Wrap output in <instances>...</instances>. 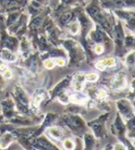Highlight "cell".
Wrapping results in <instances>:
<instances>
[{
	"label": "cell",
	"mask_w": 135,
	"mask_h": 150,
	"mask_svg": "<svg viewBox=\"0 0 135 150\" xmlns=\"http://www.w3.org/2000/svg\"><path fill=\"white\" fill-rule=\"evenodd\" d=\"M15 43H16L15 40L9 38V39L8 40V42H7V45H8V47H9V48H13V47H15V45H16Z\"/></svg>",
	"instance_id": "obj_28"
},
{
	"label": "cell",
	"mask_w": 135,
	"mask_h": 150,
	"mask_svg": "<svg viewBox=\"0 0 135 150\" xmlns=\"http://www.w3.org/2000/svg\"><path fill=\"white\" fill-rule=\"evenodd\" d=\"M34 1H36V2H39L40 4L44 5V4H45V3H46V1H47V0H34Z\"/></svg>",
	"instance_id": "obj_37"
},
{
	"label": "cell",
	"mask_w": 135,
	"mask_h": 150,
	"mask_svg": "<svg viewBox=\"0 0 135 150\" xmlns=\"http://www.w3.org/2000/svg\"><path fill=\"white\" fill-rule=\"evenodd\" d=\"M11 76H12V72H11V71L8 70V71H6L4 72V78H6V79H9Z\"/></svg>",
	"instance_id": "obj_32"
},
{
	"label": "cell",
	"mask_w": 135,
	"mask_h": 150,
	"mask_svg": "<svg viewBox=\"0 0 135 150\" xmlns=\"http://www.w3.org/2000/svg\"><path fill=\"white\" fill-rule=\"evenodd\" d=\"M63 146H64V148H66V149H73L75 145H74V143H73L72 140L66 139V140H64V142H63Z\"/></svg>",
	"instance_id": "obj_18"
},
{
	"label": "cell",
	"mask_w": 135,
	"mask_h": 150,
	"mask_svg": "<svg viewBox=\"0 0 135 150\" xmlns=\"http://www.w3.org/2000/svg\"><path fill=\"white\" fill-rule=\"evenodd\" d=\"M73 1H74V0H62V2H63L64 4H66V5H69V4H71Z\"/></svg>",
	"instance_id": "obj_35"
},
{
	"label": "cell",
	"mask_w": 135,
	"mask_h": 150,
	"mask_svg": "<svg viewBox=\"0 0 135 150\" xmlns=\"http://www.w3.org/2000/svg\"><path fill=\"white\" fill-rule=\"evenodd\" d=\"M116 35H117V39H118L119 42H122V39H123V32H122V29L120 25H118L116 27Z\"/></svg>",
	"instance_id": "obj_17"
},
{
	"label": "cell",
	"mask_w": 135,
	"mask_h": 150,
	"mask_svg": "<svg viewBox=\"0 0 135 150\" xmlns=\"http://www.w3.org/2000/svg\"><path fill=\"white\" fill-rule=\"evenodd\" d=\"M45 92L43 90H38L36 91V93L34 94L33 96V104L35 107H38L40 105V103L43 101V99L45 98Z\"/></svg>",
	"instance_id": "obj_11"
},
{
	"label": "cell",
	"mask_w": 135,
	"mask_h": 150,
	"mask_svg": "<svg viewBox=\"0 0 135 150\" xmlns=\"http://www.w3.org/2000/svg\"><path fill=\"white\" fill-rule=\"evenodd\" d=\"M20 19V14L19 13H13V14H10L8 18V24L9 26L15 24L17 21H19Z\"/></svg>",
	"instance_id": "obj_15"
},
{
	"label": "cell",
	"mask_w": 135,
	"mask_h": 150,
	"mask_svg": "<svg viewBox=\"0 0 135 150\" xmlns=\"http://www.w3.org/2000/svg\"><path fill=\"white\" fill-rule=\"evenodd\" d=\"M132 43H133V39L131 37L127 38V45H132Z\"/></svg>",
	"instance_id": "obj_36"
},
{
	"label": "cell",
	"mask_w": 135,
	"mask_h": 150,
	"mask_svg": "<svg viewBox=\"0 0 135 150\" xmlns=\"http://www.w3.org/2000/svg\"><path fill=\"white\" fill-rule=\"evenodd\" d=\"M92 37H93V39L95 40V42H98V43H99V42H101L102 40H103V38H104V37H103V34H102L100 32H98V31L93 33V35H92Z\"/></svg>",
	"instance_id": "obj_19"
},
{
	"label": "cell",
	"mask_w": 135,
	"mask_h": 150,
	"mask_svg": "<svg viewBox=\"0 0 135 150\" xmlns=\"http://www.w3.org/2000/svg\"><path fill=\"white\" fill-rule=\"evenodd\" d=\"M57 65H59V66H64V65H65V60H64L63 59H58L57 60Z\"/></svg>",
	"instance_id": "obj_33"
},
{
	"label": "cell",
	"mask_w": 135,
	"mask_h": 150,
	"mask_svg": "<svg viewBox=\"0 0 135 150\" xmlns=\"http://www.w3.org/2000/svg\"><path fill=\"white\" fill-rule=\"evenodd\" d=\"M105 67H113L115 64H116V60L113 59V57H111V59H104L103 60Z\"/></svg>",
	"instance_id": "obj_22"
},
{
	"label": "cell",
	"mask_w": 135,
	"mask_h": 150,
	"mask_svg": "<svg viewBox=\"0 0 135 150\" xmlns=\"http://www.w3.org/2000/svg\"><path fill=\"white\" fill-rule=\"evenodd\" d=\"M116 126H117V128H118V130H119V131H123V125H122L121 120H119V119L117 120Z\"/></svg>",
	"instance_id": "obj_30"
},
{
	"label": "cell",
	"mask_w": 135,
	"mask_h": 150,
	"mask_svg": "<svg viewBox=\"0 0 135 150\" xmlns=\"http://www.w3.org/2000/svg\"><path fill=\"white\" fill-rule=\"evenodd\" d=\"M31 143L35 146H40V148H45V149H53V146L50 144L44 139H34L32 140Z\"/></svg>",
	"instance_id": "obj_8"
},
{
	"label": "cell",
	"mask_w": 135,
	"mask_h": 150,
	"mask_svg": "<svg viewBox=\"0 0 135 150\" xmlns=\"http://www.w3.org/2000/svg\"><path fill=\"white\" fill-rule=\"evenodd\" d=\"M13 137L9 132H6V134L0 138V148H6L8 147V146L12 142Z\"/></svg>",
	"instance_id": "obj_7"
},
{
	"label": "cell",
	"mask_w": 135,
	"mask_h": 150,
	"mask_svg": "<svg viewBox=\"0 0 135 150\" xmlns=\"http://www.w3.org/2000/svg\"><path fill=\"white\" fill-rule=\"evenodd\" d=\"M111 85L116 89L124 88L126 85V79L125 75L123 73H119L111 80Z\"/></svg>",
	"instance_id": "obj_4"
},
{
	"label": "cell",
	"mask_w": 135,
	"mask_h": 150,
	"mask_svg": "<svg viewBox=\"0 0 135 150\" xmlns=\"http://www.w3.org/2000/svg\"><path fill=\"white\" fill-rule=\"evenodd\" d=\"M42 23H43V19L41 18V17H37V18H35V19L32 21L31 27H32V28H34V29H36V28H39L41 25H42Z\"/></svg>",
	"instance_id": "obj_16"
},
{
	"label": "cell",
	"mask_w": 135,
	"mask_h": 150,
	"mask_svg": "<svg viewBox=\"0 0 135 150\" xmlns=\"http://www.w3.org/2000/svg\"><path fill=\"white\" fill-rule=\"evenodd\" d=\"M55 66V62L53 61L52 59H48V60H46L45 61V67L46 69H48V70H51V69H53Z\"/></svg>",
	"instance_id": "obj_24"
},
{
	"label": "cell",
	"mask_w": 135,
	"mask_h": 150,
	"mask_svg": "<svg viewBox=\"0 0 135 150\" xmlns=\"http://www.w3.org/2000/svg\"><path fill=\"white\" fill-rule=\"evenodd\" d=\"M24 0H0V6L5 9H17L24 5Z\"/></svg>",
	"instance_id": "obj_2"
},
{
	"label": "cell",
	"mask_w": 135,
	"mask_h": 150,
	"mask_svg": "<svg viewBox=\"0 0 135 150\" xmlns=\"http://www.w3.org/2000/svg\"><path fill=\"white\" fill-rule=\"evenodd\" d=\"M93 131H95V134L97 136H100L101 135V134H102V126L100 124H95V125H93Z\"/></svg>",
	"instance_id": "obj_23"
},
{
	"label": "cell",
	"mask_w": 135,
	"mask_h": 150,
	"mask_svg": "<svg viewBox=\"0 0 135 150\" xmlns=\"http://www.w3.org/2000/svg\"><path fill=\"white\" fill-rule=\"evenodd\" d=\"M73 18V13L70 12V11H67V12H64L61 16H60V21L63 24H67L69 22L72 20Z\"/></svg>",
	"instance_id": "obj_14"
},
{
	"label": "cell",
	"mask_w": 135,
	"mask_h": 150,
	"mask_svg": "<svg viewBox=\"0 0 135 150\" xmlns=\"http://www.w3.org/2000/svg\"><path fill=\"white\" fill-rule=\"evenodd\" d=\"M69 32L71 33L72 34H76L79 32V24L77 23V22H73V23L70 25Z\"/></svg>",
	"instance_id": "obj_21"
},
{
	"label": "cell",
	"mask_w": 135,
	"mask_h": 150,
	"mask_svg": "<svg viewBox=\"0 0 135 150\" xmlns=\"http://www.w3.org/2000/svg\"><path fill=\"white\" fill-rule=\"evenodd\" d=\"M97 97L100 99H103V98H105V97H107V92L103 89H100L97 92Z\"/></svg>",
	"instance_id": "obj_25"
},
{
	"label": "cell",
	"mask_w": 135,
	"mask_h": 150,
	"mask_svg": "<svg viewBox=\"0 0 135 150\" xmlns=\"http://www.w3.org/2000/svg\"><path fill=\"white\" fill-rule=\"evenodd\" d=\"M6 67H7V66H6L5 63L3 61L0 60V71H5L6 70Z\"/></svg>",
	"instance_id": "obj_34"
},
{
	"label": "cell",
	"mask_w": 135,
	"mask_h": 150,
	"mask_svg": "<svg viewBox=\"0 0 135 150\" xmlns=\"http://www.w3.org/2000/svg\"><path fill=\"white\" fill-rule=\"evenodd\" d=\"M2 57L4 59L8 60L9 62H14L16 60V56L8 49H3L2 50Z\"/></svg>",
	"instance_id": "obj_12"
},
{
	"label": "cell",
	"mask_w": 135,
	"mask_h": 150,
	"mask_svg": "<svg viewBox=\"0 0 135 150\" xmlns=\"http://www.w3.org/2000/svg\"><path fill=\"white\" fill-rule=\"evenodd\" d=\"M16 96H17V98L19 99V101L21 102L22 104H25L26 105L28 103V98H27L25 93L19 87L16 88Z\"/></svg>",
	"instance_id": "obj_13"
},
{
	"label": "cell",
	"mask_w": 135,
	"mask_h": 150,
	"mask_svg": "<svg viewBox=\"0 0 135 150\" xmlns=\"http://www.w3.org/2000/svg\"><path fill=\"white\" fill-rule=\"evenodd\" d=\"M86 145L87 146H90V145L93 144V137L91 135H86Z\"/></svg>",
	"instance_id": "obj_31"
},
{
	"label": "cell",
	"mask_w": 135,
	"mask_h": 150,
	"mask_svg": "<svg viewBox=\"0 0 135 150\" xmlns=\"http://www.w3.org/2000/svg\"><path fill=\"white\" fill-rule=\"evenodd\" d=\"M95 53H97V54H101V53H103V51H104L103 45H95Z\"/></svg>",
	"instance_id": "obj_27"
},
{
	"label": "cell",
	"mask_w": 135,
	"mask_h": 150,
	"mask_svg": "<svg viewBox=\"0 0 135 150\" xmlns=\"http://www.w3.org/2000/svg\"><path fill=\"white\" fill-rule=\"evenodd\" d=\"M95 67L98 69L99 71H104L105 68V63H104V61L103 60H101V61H98L96 64H95Z\"/></svg>",
	"instance_id": "obj_26"
},
{
	"label": "cell",
	"mask_w": 135,
	"mask_h": 150,
	"mask_svg": "<svg viewBox=\"0 0 135 150\" xmlns=\"http://www.w3.org/2000/svg\"><path fill=\"white\" fill-rule=\"evenodd\" d=\"M84 81H85V76L83 74H81V73L76 74L74 76V79H73L74 88L77 91H81L83 89Z\"/></svg>",
	"instance_id": "obj_6"
},
{
	"label": "cell",
	"mask_w": 135,
	"mask_h": 150,
	"mask_svg": "<svg viewBox=\"0 0 135 150\" xmlns=\"http://www.w3.org/2000/svg\"><path fill=\"white\" fill-rule=\"evenodd\" d=\"M118 108L119 111L124 115L126 118H131L133 116L132 108L130 105V103L126 100H119L118 102Z\"/></svg>",
	"instance_id": "obj_3"
},
{
	"label": "cell",
	"mask_w": 135,
	"mask_h": 150,
	"mask_svg": "<svg viewBox=\"0 0 135 150\" xmlns=\"http://www.w3.org/2000/svg\"><path fill=\"white\" fill-rule=\"evenodd\" d=\"M48 134L56 141L60 140V138L62 137V131L61 129L57 128V127H52V128H50L48 130Z\"/></svg>",
	"instance_id": "obj_9"
},
{
	"label": "cell",
	"mask_w": 135,
	"mask_h": 150,
	"mask_svg": "<svg viewBox=\"0 0 135 150\" xmlns=\"http://www.w3.org/2000/svg\"><path fill=\"white\" fill-rule=\"evenodd\" d=\"M69 100L73 103H83L87 100V96L83 94H73L69 96Z\"/></svg>",
	"instance_id": "obj_10"
},
{
	"label": "cell",
	"mask_w": 135,
	"mask_h": 150,
	"mask_svg": "<svg viewBox=\"0 0 135 150\" xmlns=\"http://www.w3.org/2000/svg\"><path fill=\"white\" fill-rule=\"evenodd\" d=\"M133 54H131L130 56L128 57V59H127V62H128V64H130V65H133V63H134V57H133Z\"/></svg>",
	"instance_id": "obj_29"
},
{
	"label": "cell",
	"mask_w": 135,
	"mask_h": 150,
	"mask_svg": "<svg viewBox=\"0 0 135 150\" xmlns=\"http://www.w3.org/2000/svg\"><path fill=\"white\" fill-rule=\"evenodd\" d=\"M67 122L75 129H81L83 127V122L77 116H68L66 117Z\"/></svg>",
	"instance_id": "obj_5"
},
{
	"label": "cell",
	"mask_w": 135,
	"mask_h": 150,
	"mask_svg": "<svg viewBox=\"0 0 135 150\" xmlns=\"http://www.w3.org/2000/svg\"><path fill=\"white\" fill-rule=\"evenodd\" d=\"M134 0H103V5L105 7L114 6L119 8H132L134 6Z\"/></svg>",
	"instance_id": "obj_1"
},
{
	"label": "cell",
	"mask_w": 135,
	"mask_h": 150,
	"mask_svg": "<svg viewBox=\"0 0 135 150\" xmlns=\"http://www.w3.org/2000/svg\"><path fill=\"white\" fill-rule=\"evenodd\" d=\"M98 77L99 76L97 73H89L85 76L87 81H89V82H95V81L98 80Z\"/></svg>",
	"instance_id": "obj_20"
}]
</instances>
